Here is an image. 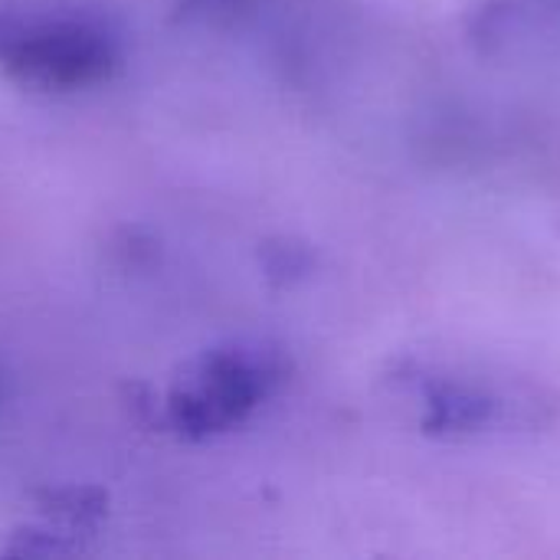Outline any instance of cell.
I'll return each mask as SVG.
<instances>
[{
	"mask_svg": "<svg viewBox=\"0 0 560 560\" xmlns=\"http://www.w3.org/2000/svg\"><path fill=\"white\" fill-rule=\"evenodd\" d=\"M427 407H430L427 427L443 430V433H466V430L489 427L499 413V404L489 394L476 387H456V384L433 390Z\"/></svg>",
	"mask_w": 560,
	"mask_h": 560,
	"instance_id": "obj_3",
	"label": "cell"
},
{
	"mask_svg": "<svg viewBox=\"0 0 560 560\" xmlns=\"http://www.w3.org/2000/svg\"><path fill=\"white\" fill-rule=\"evenodd\" d=\"M118 66L112 30L79 10L0 7V69L30 89L75 92L105 82Z\"/></svg>",
	"mask_w": 560,
	"mask_h": 560,
	"instance_id": "obj_1",
	"label": "cell"
},
{
	"mask_svg": "<svg viewBox=\"0 0 560 560\" xmlns=\"http://www.w3.org/2000/svg\"><path fill=\"white\" fill-rule=\"evenodd\" d=\"M282 358L262 345H220L180 368L167 397L164 420L184 440H210L240 427L279 387Z\"/></svg>",
	"mask_w": 560,
	"mask_h": 560,
	"instance_id": "obj_2",
	"label": "cell"
},
{
	"mask_svg": "<svg viewBox=\"0 0 560 560\" xmlns=\"http://www.w3.org/2000/svg\"><path fill=\"white\" fill-rule=\"evenodd\" d=\"M305 266H308V259H305L302 246H292V243L266 246L269 276H299V272H305Z\"/></svg>",
	"mask_w": 560,
	"mask_h": 560,
	"instance_id": "obj_5",
	"label": "cell"
},
{
	"mask_svg": "<svg viewBox=\"0 0 560 560\" xmlns=\"http://www.w3.org/2000/svg\"><path fill=\"white\" fill-rule=\"evenodd\" d=\"M256 0H177V10L184 16H197V20H233L243 10H249Z\"/></svg>",
	"mask_w": 560,
	"mask_h": 560,
	"instance_id": "obj_4",
	"label": "cell"
},
{
	"mask_svg": "<svg viewBox=\"0 0 560 560\" xmlns=\"http://www.w3.org/2000/svg\"><path fill=\"white\" fill-rule=\"evenodd\" d=\"M3 390H7V377H3V371H0V400H3Z\"/></svg>",
	"mask_w": 560,
	"mask_h": 560,
	"instance_id": "obj_6",
	"label": "cell"
}]
</instances>
